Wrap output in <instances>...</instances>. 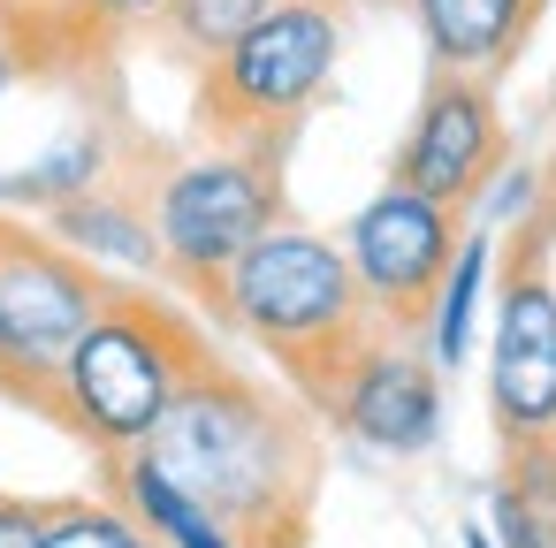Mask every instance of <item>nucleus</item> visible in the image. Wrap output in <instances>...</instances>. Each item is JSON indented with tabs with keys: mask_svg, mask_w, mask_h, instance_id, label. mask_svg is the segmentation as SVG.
Wrapping results in <instances>:
<instances>
[{
	"mask_svg": "<svg viewBox=\"0 0 556 548\" xmlns=\"http://www.w3.org/2000/svg\"><path fill=\"white\" fill-rule=\"evenodd\" d=\"M138 449L237 548H305L320 502V426L298 396H275L267 381L214 358L168 396Z\"/></svg>",
	"mask_w": 556,
	"mask_h": 548,
	"instance_id": "nucleus-1",
	"label": "nucleus"
},
{
	"mask_svg": "<svg viewBox=\"0 0 556 548\" xmlns=\"http://www.w3.org/2000/svg\"><path fill=\"white\" fill-rule=\"evenodd\" d=\"M206 305L222 328H237L244 343H260L275 358V373L290 381L298 404H320V388L381 335L343 244L320 229H290V221H275L214 282Z\"/></svg>",
	"mask_w": 556,
	"mask_h": 548,
	"instance_id": "nucleus-2",
	"label": "nucleus"
},
{
	"mask_svg": "<svg viewBox=\"0 0 556 548\" xmlns=\"http://www.w3.org/2000/svg\"><path fill=\"white\" fill-rule=\"evenodd\" d=\"M214 358L222 351L199 335V320L184 305H168L146 282H115L54 373V419L77 442H92L100 457H123L161 426L168 396Z\"/></svg>",
	"mask_w": 556,
	"mask_h": 548,
	"instance_id": "nucleus-3",
	"label": "nucleus"
},
{
	"mask_svg": "<svg viewBox=\"0 0 556 548\" xmlns=\"http://www.w3.org/2000/svg\"><path fill=\"white\" fill-rule=\"evenodd\" d=\"M343 39H351V0H275L252 31H237L214 62H199V92H191L199 138L290 153V138L336 85Z\"/></svg>",
	"mask_w": 556,
	"mask_h": 548,
	"instance_id": "nucleus-4",
	"label": "nucleus"
},
{
	"mask_svg": "<svg viewBox=\"0 0 556 548\" xmlns=\"http://www.w3.org/2000/svg\"><path fill=\"white\" fill-rule=\"evenodd\" d=\"M153 237H161V275H176L191 297H214V282L275 229L290 221L282 191V153L252 145H214L199 161H176L146 191Z\"/></svg>",
	"mask_w": 556,
	"mask_h": 548,
	"instance_id": "nucleus-5",
	"label": "nucleus"
},
{
	"mask_svg": "<svg viewBox=\"0 0 556 548\" xmlns=\"http://www.w3.org/2000/svg\"><path fill=\"white\" fill-rule=\"evenodd\" d=\"M108 290L115 282L70 244H54L39 221L0 214V373H9L0 396L54 419V373L92 328Z\"/></svg>",
	"mask_w": 556,
	"mask_h": 548,
	"instance_id": "nucleus-6",
	"label": "nucleus"
},
{
	"mask_svg": "<svg viewBox=\"0 0 556 548\" xmlns=\"http://www.w3.org/2000/svg\"><path fill=\"white\" fill-rule=\"evenodd\" d=\"M556 237L541 221H518L503 297H495V351H488V419L503 449L556 442Z\"/></svg>",
	"mask_w": 556,
	"mask_h": 548,
	"instance_id": "nucleus-7",
	"label": "nucleus"
},
{
	"mask_svg": "<svg viewBox=\"0 0 556 548\" xmlns=\"http://www.w3.org/2000/svg\"><path fill=\"white\" fill-rule=\"evenodd\" d=\"M343 259L374 305V320L389 335H427V313H434V290L457 259V214L442 199H419L404 183H381L351 229H343Z\"/></svg>",
	"mask_w": 556,
	"mask_h": 548,
	"instance_id": "nucleus-8",
	"label": "nucleus"
},
{
	"mask_svg": "<svg viewBox=\"0 0 556 548\" xmlns=\"http://www.w3.org/2000/svg\"><path fill=\"white\" fill-rule=\"evenodd\" d=\"M503 161H510V130H503L495 85L427 69V92L412 107V130L396 138L389 183H404V191L442 199L450 214H465V206H480V191L495 183Z\"/></svg>",
	"mask_w": 556,
	"mask_h": 548,
	"instance_id": "nucleus-9",
	"label": "nucleus"
},
{
	"mask_svg": "<svg viewBox=\"0 0 556 548\" xmlns=\"http://www.w3.org/2000/svg\"><path fill=\"white\" fill-rule=\"evenodd\" d=\"M320 419H336L351 442L381 449V457H419L442 434V373L427 351H412V335H374L313 404Z\"/></svg>",
	"mask_w": 556,
	"mask_h": 548,
	"instance_id": "nucleus-10",
	"label": "nucleus"
},
{
	"mask_svg": "<svg viewBox=\"0 0 556 548\" xmlns=\"http://www.w3.org/2000/svg\"><path fill=\"white\" fill-rule=\"evenodd\" d=\"M541 9L548 0H412L419 39H427V69L480 77V85L518 69L526 39L541 31Z\"/></svg>",
	"mask_w": 556,
	"mask_h": 548,
	"instance_id": "nucleus-11",
	"label": "nucleus"
},
{
	"mask_svg": "<svg viewBox=\"0 0 556 548\" xmlns=\"http://www.w3.org/2000/svg\"><path fill=\"white\" fill-rule=\"evenodd\" d=\"M39 229L54 244H70L77 259H92L100 275L123 267V275H161V237H153V214L138 191H115V183H92L62 206L39 214Z\"/></svg>",
	"mask_w": 556,
	"mask_h": 548,
	"instance_id": "nucleus-12",
	"label": "nucleus"
},
{
	"mask_svg": "<svg viewBox=\"0 0 556 548\" xmlns=\"http://www.w3.org/2000/svg\"><path fill=\"white\" fill-rule=\"evenodd\" d=\"M495 548H556V442H526L503 449V480H495Z\"/></svg>",
	"mask_w": 556,
	"mask_h": 548,
	"instance_id": "nucleus-13",
	"label": "nucleus"
},
{
	"mask_svg": "<svg viewBox=\"0 0 556 548\" xmlns=\"http://www.w3.org/2000/svg\"><path fill=\"white\" fill-rule=\"evenodd\" d=\"M488 267H495V229H465L457 237V259L434 290V313H427V358L434 373H457L465 351H472V313H480V290H488Z\"/></svg>",
	"mask_w": 556,
	"mask_h": 548,
	"instance_id": "nucleus-14",
	"label": "nucleus"
},
{
	"mask_svg": "<svg viewBox=\"0 0 556 548\" xmlns=\"http://www.w3.org/2000/svg\"><path fill=\"white\" fill-rule=\"evenodd\" d=\"M108 138L100 130H77L70 145H54L47 161H31V168H16V176H0V206H31V214H47V206H62V199H77V191H92V183H108Z\"/></svg>",
	"mask_w": 556,
	"mask_h": 548,
	"instance_id": "nucleus-15",
	"label": "nucleus"
},
{
	"mask_svg": "<svg viewBox=\"0 0 556 548\" xmlns=\"http://www.w3.org/2000/svg\"><path fill=\"white\" fill-rule=\"evenodd\" d=\"M267 9H275V0H168L153 31H161V47H168L176 62L199 69V62H214L237 31H252Z\"/></svg>",
	"mask_w": 556,
	"mask_h": 548,
	"instance_id": "nucleus-16",
	"label": "nucleus"
},
{
	"mask_svg": "<svg viewBox=\"0 0 556 548\" xmlns=\"http://www.w3.org/2000/svg\"><path fill=\"white\" fill-rule=\"evenodd\" d=\"M39 548H153V533L123 510V502H47Z\"/></svg>",
	"mask_w": 556,
	"mask_h": 548,
	"instance_id": "nucleus-17",
	"label": "nucleus"
},
{
	"mask_svg": "<svg viewBox=\"0 0 556 548\" xmlns=\"http://www.w3.org/2000/svg\"><path fill=\"white\" fill-rule=\"evenodd\" d=\"M70 9L85 16V31H92L100 47H115V39H130V31H153L168 0H70Z\"/></svg>",
	"mask_w": 556,
	"mask_h": 548,
	"instance_id": "nucleus-18",
	"label": "nucleus"
},
{
	"mask_svg": "<svg viewBox=\"0 0 556 548\" xmlns=\"http://www.w3.org/2000/svg\"><path fill=\"white\" fill-rule=\"evenodd\" d=\"M480 199H488V221H480V229L526 221V214H533V199H541V168H510V161H503V168H495V183H488Z\"/></svg>",
	"mask_w": 556,
	"mask_h": 548,
	"instance_id": "nucleus-19",
	"label": "nucleus"
},
{
	"mask_svg": "<svg viewBox=\"0 0 556 548\" xmlns=\"http://www.w3.org/2000/svg\"><path fill=\"white\" fill-rule=\"evenodd\" d=\"M39 525H47V502L0 495V548H39Z\"/></svg>",
	"mask_w": 556,
	"mask_h": 548,
	"instance_id": "nucleus-20",
	"label": "nucleus"
},
{
	"mask_svg": "<svg viewBox=\"0 0 556 548\" xmlns=\"http://www.w3.org/2000/svg\"><path fill=\"white\" fill-rule=\"evenodd\" d=\"M16 77H24V69H16V54H9V47H0V92H9Z\"/></svg>",
	"mask_w": 556,
	"mask_h": 548,
	"instance_id": "nucleus-21",
	"label": "nucleus"
},
{
	"mask_svg": "<svg viewBox=\"0 0 556 548\" xmlns=\"http://www.w3.org/2000/svg\"><path fill=\"white\" fill-rule=\"evenodd\" d=\"M465 548H495V540H488V533H480V525H465Z\"/></svg>",
	"mask_w": 556,
	"mask_h": 548,
	"instance_id": "nucleus-22",
	"label": "nucleus"
},
{
	"mask_svg": "<svg viewBox=\"0 0 556 548\" xmlns=\"http://www.w3.org/2000/svg\"><path fill=\"white\" fill-rule=\"evenodd\" d=\"M0 381H9V373H0Z\"/></svg>",
	"mask_w": 556,
	"mask_h": 548,
	"instance_id": "nucleus-23",
	"label": "nucleus"
}]
</instances>
